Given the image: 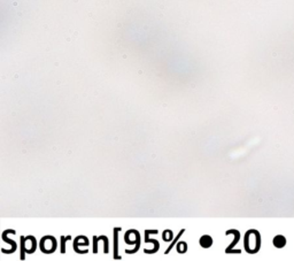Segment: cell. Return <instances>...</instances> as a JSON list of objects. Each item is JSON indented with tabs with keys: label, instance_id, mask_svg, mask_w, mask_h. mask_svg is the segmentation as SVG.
Listing matches in <instances>:
<instances>
[{
	"label": "cell",
	"instance_id": "52a82bcc",
	"mask_svg": "<svg viewBox=\"0 0 294 261\" xmlns=\"http://www.w3.org/2000/svg\"><path fill=\"white\" fill-rule=\"evenodd\" d=\"M177 251L179 252V253H185V252L187 251V244H186L185 242L178 243L177 244Z\"/></svg>",
	"mask_w": 294,
	"mask_h": 261
},
{
	"label": "cell",
	"instance_id": "8992f818",
	"mask_svg": "<svg viewBox=\"0 0 294 261\" xmlns=\"http://www.w3.org/2000/svg\"><path fill=\"white\" fill-rule=\"evenodd\" d=\"M184 232H185V229H181V230L179 231V234L177 235V237L175 238V241L172 242V243H171V245H170V246H169V248H168L167 250H165V254H168V253L170 252V250H171V248H174V246H175V244L177 243V241H178V239H179V238H181V235H183V234H184Z\"/></svg>",
	"mask_w": 294,
	"mask_h": 261
},
{
	"label": "cell",
	"instance_id": "277c9868",
	"mask_svg": "<svg viewBox=\"0 0 294 261\" xmlns=\"http://www.w3.org/2000/svg\"><path fill=\"white\" fill-rule=\"evenodd\" d=\"M213 245V238L208 235H203L200 238V246L203 248H209Z\"/></svg>",
	"mask_w": 294,
	"mask_h": 261
},
{
	"label": "cell",
	"instance_id": "9c48e42d",
	"mask_svg": "<svg viewBox=\"0 0 294 261\" xmlns=\"http://www.w3.org/2000/svg\"><path fill=\"white\" fill-rule=\"evenodd\" d=\"M70 238H71L70 236H67V237L62 236L61 237V253H65L66 252V241H69Z\"/></svg>",
	"mask_w": 294,
	"mask_h": 261
},
{
	"label": "cell",
	"instance_id": "6da1fadb",
	"mask_svg": "<svg viewBox=\"0 0 294 261\" xmlns=\"http://www.w3.org/2000/svg\"><path fill=\"white\" fill-rule=\"evenodd\" d=\"M261 246V236L257 230H248L245 235V250L253 254L259 252Z\"/></svg>",
	"mask_w": 294,
	"mask_h": 261
},
{
	"label": "cell",
	"instance_id": "5b68a950",
	"mask_svg": "<svg viewBox=\"0 0 294 261\" xmlns=\"http://www.w3.org/2000/svg\"><path fill=\"white\" fill-rule=\"evenodd\" d=\"M272 243H274V245L277 248H283L285 245H286V238H285L284 236H281V235H277V236L274 238Z\"/></svg>",
	"mask_w": 294,
	"mask_h": 261
},
{
	"label": "cell",
	"instance_id": "7a4b0ae2",
	"mask_svg": "<svg viewBox=\"0 0 294 261\" xmlns=\"http://www.w3.org/2000/svg\"><path fill=\"white\" fill-rule=\"evenodd\" d=\"M40 250L44 253H52L56 248V241L52 236H44L40 241Z\"/></svg>",
	"mask_w": 294,
	"mask_h": 261
},
{
	"label": "cell",
	"instance_id": "ba28073f",
	"mask_svg": "<svg viewBox=\"0 0 294 261\" xmlns=\"http://www.w3.org/2000/svg\"><path fill=\"white\" fill-rule=\"evenodd\" d=\"M163 241H165V242H169V241H171L172 239V231L171 230H165L163 232Z\"/></svg>",
	"mask_w": 294,
	"mask_h": 261
},
{
	"label": "cell",
	"instance_id": "3957f363",
	"mask_svg": "<svg viewBox=\"0 0 294 261\" xmlns=\"http://www.w3.org/2000/svg\"><path fill=\"white\" fill-rule=\"evenodd\" d=\"M121 231V228H115L114 229V258L121 259L118 255V232Z\"/></svg>",
	"mask_w": 294,
	"mask_h": 261
}]
</instances>
